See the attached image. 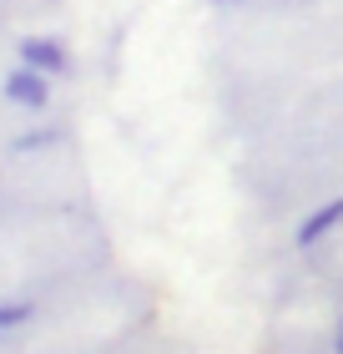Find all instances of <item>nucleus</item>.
I'll use <instances>...</instances> for the list:
<instances>
[{"instance_id": "f257e3e1", "label": "nucleus", "mask_w": 343, "mask_h": 354, "mask_svg": "<svg viewBox=\"0 0 343 354\" xmlns=\"http://www.w3.org/2000/svg\"><path fill=\"white\" fill-rule=\"evenodd\" d=\"M6 102L26 106V111H41L46 102H51V76H41L30 66H10L6 71Z\"/></svg>"}, {"instance_id": "f03ea898", "label": "nucleus", "mask_w": 343, "mask_h": 354, "mask_svg": "<svg viewBox=\"0 0 343 354\" xmlns=\"http://www.w3.org/2000/svg\"><path fill=\"white\" fill-rule=\"evenodd\" d=\"M21 66L41 71V76H61V71H71V56H66V46L51 41V36H26L21 41Z\"/></svg>"}, {"instance_id": "7ed1b4c3", "label": "nucleus", "mask_w": 343, "mask_h": 354, "mask_svg": "<svg viewBox=\"0 0 343 354\" xmlns=\"http://www.w3.org/2000/svg\"><path fill=\"white\" fill-rule=\"evenodd\" d=\"M338 223H343V198H333V203H323L318 213H313V218L303 223V228H298V243H303V248H308V243H318V238H323V233H333Z\"/></svg>"}, {"instance_id": "20e7f679", "label": "nucleus", "mask_w": 343, "mask_h": 354, "mask_svg": "<svg viewBox=\"0 0 343 354\" xmlns=\"http://www.w3.org/2000/svg\"><path fill=\"white\" fill-rule=\"evenodd\" d=\"M26 319H30V304H0V329L26 324Z\"/></svg>"}, {"instance_id": "39448f33", "label": "nucleus", "mask_w": 343, "mask_h": 354, "mask_svg": "<svg viewBox=\"0 0 343 354\" xmlns=\"http://www.w3.org/2000/svg\"><path fill=\"white\" fill-rule=\"evenodd\" d=\"M338 354H343V329H338Z\"/></svg>"}, {"instance_id": "423d86ee", "label": "nucleus", "mask_w": 343, "mask_h": 354, "mask_svg": "<svg viewBox=\"0 0 343 354\" xmlns=\"http://www.w3.org/2000/svg\"><path fill=\"white\" fill-rule=\"evenodd\" d=\"M217 6H237V0H217Z\"/></svg>"}]
</instances>
